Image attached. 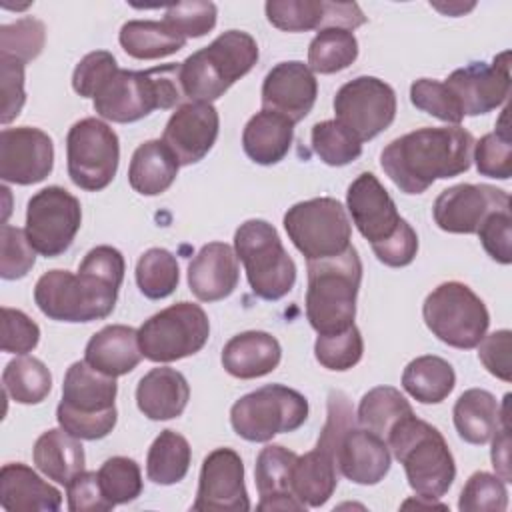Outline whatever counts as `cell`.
I'll use <instances>...</instances> for the list:
<instances>
[{
  "mask_svg": "<svg viewBox=\"0 0 512 512\" xmlns=\"http://www.w3.org/2000/svg\"><path fill=\"white\" fill-rule=\"evenodd\" d=\"M472 150L474 136L466 128L424 126L386 144L380 166L404 194H422L436 180L466 172Z\"/></svg>",
  "mask_w": 512,
  "mask_h": 512,
  "instance_id": "obj_1",
  "label": "cell"
},
{
  "mask_svg": "<svg viewBox=\"0 0 512 512\" xmlns=\"http://www.w3.org/2000/svg\"><path fill=\"white\" fill-rule=\"evenodd\" d=\"M386 444L404 466L408 484L418 498L438 500L450 490L456 478V464L436 426L410 414L388 432Z\"/></svg>",
  "mask_w": 512,
  "mask_h": 512,
  "instance_id": "obj_2",
  "label": "cell"
},
{
  "mask_svg": "<svg viewBox=\"0 0 512 512\" xmlns=\"http://www.w3.org/2000/svg\"><path fill=\"white\" fill-rule=\"evenodd\" d=\"M362 282L358 250L308 262L306 318L318 334H336L354 324L356 296Z\"/></svg>",
  "mask_w": 512,
  "mask_h": 512,
  "instance_id": "obj_3",
  "label": "cell"
},
{
  "mask_svg": "<svg viewBox=\"0 0 512 512\" xmlns=\"http://www.w3.org/2000/svg\"><path fill=\"white\" fill-rule=\"evenodd\" d=\"M258 62L256 40L242 30H226L178 66L182 94L192 102L218 100Z\"/></svg>",
  "mask_w": 512,
  "mask_h": 512,
  "instance_id": "obj_4",
  "label": "cell"
},
{
  "mask_svg": "<svg viewBox=\"0 0 512 512\" xmlns=\"http://www.w3.org/2000/svg\"><path fill=\"white\" fill-rule=\"evenodd\" d=\"M180 64H162L148 70L118 68L110 80L98 90L94 110L110 122H138L154 110H170L184 98L180 80Z\"/></svg>",
  "mask_w": 512,
  "mask_h": 512,
  "instance_id": "obj_5",
  "label": "cell"
},
{
  "mask_svg": "<svg viewBox=\"0 0 512 512\" xmlns=\"http://www.w3.org/2000/svg\"><path fill=\"white\" fill-rule=\"evenodd\" d=\"M116 378L94 370L86 360L74 362L62 382V400L56 408L60 428L80 440L108 436L118 420Z\"/></svg>",
  "mask_w": 512,
  "mask_h": 512,
  "instance_id": "obj_6",
  "label": "cell"
},
{
  "mask_svg": "<svg viewBox=\"0 0 512 512\" xmlns=\"http://www.w3.org/2000/svg\"><path fill=\"white\" fill-rule=\"evenodd\" d=\"M356 424L352 404L340 390L328 394V418L316 446L296 458L292 472V490L308 508L324 506L338 484V446L344 432Z\"/></svg>",
  "mask_w": 512,
  "mask_h": 512,
  "instance_id": "obj_7",
  "label": "cell"
},
{
  "mask_svg": "<svg viewBox=\"0 0 512 512\" xmlns=\"http://www.w3.org/2000/svg\"><path fill=\"white\" fill-rule=\"evenodd\" d=\"M118 290L90 272L48 270L34 286V302L50 320L92 322L112 314Z\"/></svg>",
  "mask_w": 512,
  "mask_h": 512,
  "instance_id": "obj_8",
  "label": "cell"
},
{
  "mask_svg": "<svg viewBox=\"0 0 512 512\" xmlns=\"http://www.w3.org/2000/svg\"><path fill=\"white\" fill-rule=\"evenodd\" d=\"M234 252L258 298L280 300L294 288L296 264L270 222L260 218L242 222L234 232Z\"/></svg>",
  "mask_w": 512,
  "mask_h": 512,
  "instance_id": "obj_9",
  "label": "cell"
},
{
  "mask_svg": "<svg viewBox=\"0 0 512 512\" xmlns=\"http://www.w3.org/2000/svg\"><path fill=\"white\" fill-rule=\"evenodd\" d=\"M422 318L440 342L460 350L476 348L490 326V314L482 298L456 280L438 284L426 296Z\"/></svg>",
  "mask_w": 512,
  "mask_h": 512,
  "instance_id": "obj_10",
  "label": "cell"
},
{
  "mask_svg": "<svg viewBox=\"0 0 512 512\" xmlns=\"http://www.w3.org/2000/svg\"><path fill=\"white\" fill-rule=\"evenodd\" d=\"M308 418V400L284 384H266L238 398L230 408L234 432L248 442H270L298 430Z\"/></svg>",
  "mask_w": 512,
  "mask_h": 512,
  "instance_id": "obj_11",
  "label": "cell"
},
{
  "mask_svg": "<svg viewBox=\"0 0 512 512\" xmlns=\"http://www.w3.org/2000/svg\"><path fill=\"white\" fill-rule=\"evenodd\" d=\"M284 230L308 262L338 256L352 246L348 214L336 198L328 196L290 206L284 214Z\"/></svg>",
  "mask_w": 512,
  "mask_h": 512,
  "instance_id": "obj_12",
  "label": "cell"
},
{
  "mask_svg": "<svg viewBox=\"0 0 512 512\" xmlns=\"http://www.w3.org/2000/svg\"><path fill=\"white\" fill-rule=\"evenodd\" d=\"M210 336V320L200 304L176 302L138 328L140 352L150 362H174L204 348Z\"/></svg>",
  "mask_w": 512,
  "mask_h": 512,
  "instance_id": "obj_13",
  "label": "cell"
},
{
  "mask_svg": "<svg viewBox=\"0 0 512 512\" xmlns=\"http://www.w3.org/2000/svg\"><path fill=\"white\" fill-rule=\"evenodd\" d=\"M66 160L68 176L78 188L100 192L118 172V134L98 118H82L68 130Z\"/></svg>",
  "mask_w": 512,
  "mask_h": 512,
  "instance_id": "obj_14",
  "label": "cell"
},
{
  "mask_svg": "<svg viewBox=\"0 0 512 512\" xmlns=\"http://www.w3.org/2000/svg\"><path fill=\"white\" fill-rule=\"evenodd\" d=\"M80 224V200L62 186L42 188L28 200L24 232L30 246L46 258L64 254L72 246Z\"/></svg>",
  "mask_w": 512,
  "mask_h": 512,
  "instance_id": "obj_15",
  "label": "cell"
},
{
  "mask_svg": "<svg viewBox=\"0 0 512 512\" xmlns=\"http://www.w3.org/2000/svg\"><path fill=\"white\" fill-rule=\"evenodd\" d=\"M336 120L360 142L376 138L396 118V92L376 76H358L334 96Z\"/></svg>",
  "mask_w": 512,
  "mask_h": 512,
  "instance_id": "obj_16",
  "label": "cell"
},
{
  "mask_svg": "<svg viewBox=\"0 0 512 512\" xmlns=\"http://www.w3.org/2000/svg\"><path fill=\"white\" fill-rule=\"evenodd\" d=\"M444 84L450 88L462 116H480L496 110L510 94V52L494 56L492 64L470 62L454 70Z\"/></svg>",
  "mask_w": 512,
  "mask_h": 512,
  "instance_id": "obj_17",
  "label": "cell"
},
{
  "mask_svg": "<svg viewBox=\"0 0 512 512\" xmlns=\"http://www.w3.org/2000/svg\"><path fill=\"white\" fill-rule=\"evenodd\" d=\"M196 512H244L250 500L244 484V462L232 448H216L204 460L198 492L192 504Z\"/></svg>",
  "mask_w": 512,
  "mask_h": 512,
  "instance_id": "obj_18",
  "label": "cell"
},
{
  "mask_svg": "<svg viewBox=\"0 0 512 512\" xmlns=\"http://www.w3.org/2000/svg\"><path fill=\"white\" fill-rule=\"evenodd\" d=\"M504 208H510L508 192L490 184H456L438 194L432 216L444 232L476 234L492 212Z\"/></svg>",
  "mask_w": 512,
  "mask_h": 512,
  "instance_id": "obj_19",
  "label": "cell"
},
{
  "mask_svg": "<svg viewBox=\"0 0 512 512\" xmlns=\"http://www.w3.org/2000/svg\"><path fill=\"white\" fill-rule=\"evenodd\" d=\"M346 208L372 248L388 242L406 224L392 196L372 172H362L352 180L346 192Z\"/></svg>",
  "mask_w": 512,
  "mask_h": 512,
  "instance_id": "obj_20",
  "label": "cell"
},
{
  "mask_svg": "<svg viewBox=\"0 0 512 512\" xmlns=\"http://www.w3.org/2000/svg\"><path fill=\"white\" fill-rule=\"evenodd\" d=\"M54 168L52 138L32 126L4 128L0 132V178L28 186L42 182Z\"/></svg>",
  "mask_w": 512,
  "mask_h": 512,
  "instance_id": "obj_21",
  "label": "cell"
},
{
  "mask_svg": "<svg viewBox=\"0 0 512 512\" xmlns=\"http://www.w3.org/2000/svg\"><path fill=\"white\" fill-rule=\"evenodd\" d=\"M220 130L218 110L210 102H184L166 122L162 142L174 152L180 166L200 162L214 146Z\"/></svg>",
  "mask_w": 512,
  "mask_h": 512,
  "instance_id": "obj_22",
  "label": "cell"
},
{
  "mask_svg": "<svg viewBox=\"0 0 512 512\" xmlns=\"http://www.w3.org/2000/svg\"><path fill=\"white\" fill-rule=\"evenodd\" d=\"M262 110L286 116L290 122L304 120L314 108L318 80L300 60L278 62L262 82Z\"/></svg>",
  "mask_w": 512,
  "mask_h": 512,
  "instance_id": "obj_23",
  "label": "cell"
},
{
  "mask_svg": "<svg viewBox=\"0 0 512 512\" xmlns=\"http://www.w3.org/2000/svg\"><path fill=\"white\" fill-rule=\"evenodd\" d=\"M240 278L238 256L226 242H208L188 264V286L200 302L228 298Z\"/></svg>",
  "mask_w": 512,
  "mask_h": 512,
  "instance_id": "obj_24",
  "label": "cell"
},
{
  "mask_svg": "<svg viewBox=\"0 0 512 512\" xmlns=\"http://www.w3.org/2000/svg\"><path fill=\"white\" fill-rule=\"evenodd\" d=\"M338 470L354 484H378L390 472V448L386 440L352 424L338 446Z\"/></svg>",
  "mask_w": 512,
  "mask_h": 512,
  "instance_id": "obj_25",
  "label": "cell"
},
{
  "mask_svg": "<svg viewBox=\"0 0 512 512\" xmlns=\"http://www.w3.org/2000/svg\"><path fill=\"white\" fill-rule=\"evenodd\" d=\"M296 458V452L280 444H268L260 450L254 466L256 490L260 494L258 510H306L292 490Z\"/></svg>",
  "mask_w": 512,
  "mask_h": 512,
  "instance_id": "obj_26",
  "label": "cell"
},
{
  "mask_svg": "<svg viewBox=\"0 0 512 512\" xmlns=\"http://www.w3.org/2000/svg\"><path fill=\"white\" fill-rule=\"evenodd\" d=\"M280 358V342L276 336L262 330H246L232 336L220 356L224 370L240 380H254L274 372Z\"/></svg>",
  "mask_w": 512,
  "mask_h": 512,
  "instance_id": "obj_27",
  "label": "cell"
},
{
  "mask_svg": "<svg viewBox=\"0 0 512 512\" xmlns=\"http://www.w3.org/2000/svg\"><path fill=\"white\" fill-rule=\"evenodd\" d=\"M0 504L10 512H56L62 504V494L30 466L10 462L0 470Z\"/></svg>",
  "mask_w": 512,
  "mask_h": 512,
  "instance_id": "obj_28",
  "label": "cell"
},
{
  "mask_svg": "<svg viewBox=\"0 0 512 512\" xmlns=\"http://www.w3.org/2000/svg\"><path fill=\"white\" fill-rule=\"evenodd\" d=\"M190 400V386L182 372L158 366L146 372L136 386L138 410L150 420L178 418Z\"/></svg>",
  "mask_w": 512,
  "mask_h": 512,
  "instance_id": "obj_29",
  "label": "cell"
},
{
  "mask_svg": "<svg viewBox=\"0 0 512 512\" xmlns=\"http://www.w3.org/2000/svg\"><path fill=\"white\" fill-rule=\"evenodd\" d=\"M84 360L94 370L112 378L132 372L142 360L138 330L124 324L104 326L88 340Z\"/></svg>",
  "mask_w": 512,
  "mask_h": 512,
  "instance_id": "obj_30",
  "label": "cell"
},
{
  "mask_svg": "<svg viewBox=\"0 0 512 512\" xmlns=\"http://www.w3.org/2000/svg\"><path fill=\"white\" fill-rule=\"evenodd\" d=\"M292 140L294 122L270 110L256 112L242 132V148L246 156L260 166H272L284 160Z\"/></svg>",
  "mask_w": 512,
  "mask_h": 512,
  "instance_id": "obj_31",
  "label": "cell"
},
{
  "mask_svg": "<svg viewBox=\"0 0 512 512\" xmlns=\"http://www.w3.org/2000/svg\"><path fill=\"white\" fill-rule=\"evenodd\" d=\"M178 168V158L162 140H146L132 154L128 184L142 196H158L174 184Z\"/></svg>",
  "mask_w": 512,
  "mask_h": 512,
  "instance_id": "obj_32",
  "label": "cell"
},
{
  "mask_svg": "<svg viewBox=\"0 0 512 512\" xmlns=\"http://www.w3.org/2000/svg\"><path fill=\"white\" fill-rule=\"evenodd\" d=\"M32 460L44 476L64 486L84 472L86 466L80 438L72 436L64 428H50L42 432L34 444Z\"/></svg>",
  "mask_w": 512,
  "mask_h": 512,
  "instance_id": "obj_33",
  "label": "cell"
},
{
  "mask_svg": "<svg viewBox=\"0 0 512 512\" xmlns=\"http://www.w3.org/2000/svg\"><path fill=\"white\" fill-rule=\"evenodd\" d=\"M452 418L458 436L464 442L476 446L490 442L502 422L496 396L482 388H470L462 392L454 404Z\"/></svg>",
  "mask_w": 512,
  "mask_h": 512,
  "instance_id": "obj_34",
  "label": "cell"
},
{
  "mask_svg": "<svg viewBox=\"0 0 512 512\" xmlns=\"http://www.w3.org/2000/svg\"><path fill=\"white\" fill-rule=\"evenodd\" d=\"M456 386V374L440 356H418L402 372V388L420 404H440Z\"/></svg>",
  "mask_w": 512,
  "mask_h": 512,
  "instance_id": "obj_35",
  "label": "cell"
},
{
  "mask_svg": "<svg viewBox=\"0 0 512 512\" xmlns=\"http://www.w3.org/2000/svg\"><path fill=\"white\" fill-rule=\"evenodd\" d=\"M124 52L136 60H156L176 54L186 38L174 32L164 20H128L118 34Z\"/></svg>",
  "mask_w": 512,
  "mask_h": 512,
  "instance_id": "obj_36",
  "label": "cell"
},
{
  "mask_svg": "<svg viewBox=\"0 0 512 512\" xmlns=\"http://www.w3.org/2000/svg\"><path fill=\"white\" fill-rule=\"evenodd\" d=\"M190 460L192 450L188 440L182 434L166 428L154 438L148 450L146 476L160 486L178 484L188 474Z\"/></svg>",
  "mask_w": 512,
  "mask_h": 512,
  "instance_id": "obj_37",
  "label": "cell"
},
{
  "mask_svg": "<svg viewBox=\"0 0 512 512\" xmlns=\"http://www.w3.org/2000/svg\"><path fill=\"white\" fill-rule=\"evenodd\" d=\"M2 386L18 404H40L52 390V374L42 360L20 354L6 364Z\"/></svg>",
  "mask_w": 512,
  "mask_h": 512,
  "instance_id": "obj_38",
  "label": "cell"
},
{
  "mask_svg": "<svg viewBox=\"0 0 512 512\" xmlns=\"http://www.w3.org/2000/svg\"><path fill=\"white\" fill-rule=\"evenodd\" d=\"M410 414H414L412 406L400 394V390L392 386H376L362 396L356 412V422L358 426L386 440L388 432Z\"/></svg>",
  "mask_w": 512,
  "mask_h": 512,
  "instance_id": "obj_39",
  "label": "cell"
},
{
  "mask_svg": "<svg viewBox=\"0 0 512 512\" xmlns=\"http://www.w3.org/2000/svg\"><path fill=\"white\" fill-rule=\"evenodd\" d=\"M358 58V40L346 28H322L308 46V68L318 74H334Z\"/></svg>",
  "mask_w": 512,
  "mask_h": 512,
  "instance_id": "obj_40",
  "label": "cell"
},
{
  "mask_svg": "<svg viewBox=\"0 0 512 512\" xmlns=\"http://www.w3.org/2000/svg\"><path fill=\"white\" fill-rule=\"evenodd\" d=\"M180 282L176 256L166 248H150L136 262V284L150 300L170 296Z\"/></svg>",
  "mask_w": 512,
  "mask_h": 512,
  "instance_id": "obj_41",
  "label": "cell"
},
{
  "mask_svg": "<svg viewBox=\"0 0 512 512\" xmlns=\"http://www.w3.org/2000/svg\"><path fill=\"white\" fill-rule=\"evenodd\" d=\"M472 160L476 162V170L482 176L508 180L512 174V140L508 130V110H502V116L496 124L494 132L484 134L478 142H474Z\"/></svg>",
  "mask_w": 512,
  "mask_h": 512,
  "instance_id": "obj_42",
  "label": "cell"
},
{
  "mask_svg": "<svg viewBox=\"0 0 512 512\" xmlns=\"http://www.w3.org/2000/svg\"><path fill=\"white\" fill-rule=\"evenodd\" d=\"M310 138L312 150L328 166H346L362 154V142L338 120L316 122Z\"/></svg>",
  "mask_w": 512,
  "mask_h": 512,
  "instance_id": "obj_43",
  "label": "cell"
},
{
  "mask_svg": "<svg viewBox=\"0 0 512 512\" xmlns=\"http://www.w3.org/2000/svg\"><path fill=\"white\" fill-rule=\"evenodd\" d=\"M264 10L268 22L284 32L322 30L326 18L324 0H270Z\"/></svg>",
  "mask_w": 512,
  "mask_h": 512,
  "instance_id": "obj_44",
  "label": "cell"
},
{
  "mask_svg": "<svg viewBox=\"0 0 512 512\" xmlns=\"http://www.w3.org/2000/svg\"><path fill=\"white\" fill-rule=\"evenodd\" d=\"M98 480L104 496L114 504H128L142 494V472L136 460L128 456L108 458L100 470Z\"/></svg>",
  "mask_w": 512,
  "mask_h": 512,
  "instance_id": "obj_45",
  "label": "cell"
},
{
  "mask_svg": "<svg viewBox=\"0 0 512 512\" xmlns=\"http://www.w3.org/2000/svg\"><path fill=\"white\" fill-rule=\"evenodd\" d=\"M362 352H364V342L356 324L336 334H318L314 342L316 360L324 368L336 370V372L354 368L360 362Z\"/></svg>",
  "mask_w": 512,
  "mask_h": 512,
  "instance_id": "obj_46",
  "label": "cell"
},
{
  "mask_svg": "<svg viewBox=\"0 0 512 512\" xmlns=\"http://www.w3.org/2000/svg\"><path fill=\"white\" fill-rule=\"evenodd\" d=\"M46 40V28L38 18L24 16L0 26V56L16 58L24 64L38 58Z\"/></svg>",
  "mask_w": 512,
  "mask_h": 512,
  "instance_id": "obj_47",
  "label": "cell"
},
{
  "mask_svg": "<svg viewBox=\"0 0 512 512\" xmlns=\"http://www.w3.org/2000/svg\"><path fill=\"white\" fill-rule=\"evenodd\" d=\"M458 508L462 512H502L508 508V490L506 482L500 476L490 472H474L458 500Z\"/></svg>",
  "mask_w": 512,
  "mask_h": 512,
  "instance_id": "obj_48",
  "label": "cell"
},
{
  "mask_svg": "<svg viewBox=\"0 0 512 512\" xmlns=\"http://www.w3.org/2000/svg\"><path fill=\"white\" fill-rule=\"evenodd\" d=\"M410 102L418 110L442 122H448L452 126H460L464 118L458 106V100L454 98L450 88L440 80H430V78L414 80L410 86Z\"/></svg>",
  "mask_w": 512,
  "mask_h": 512,
  "instance_id": "obj_49",
  "label": "cell"
},
{
  "mask_svg": "<svg viewBox=\"0 0 512 512\" xmlns=\"http://www.w3.org/2000/svg\"><path fill=\"white\" fill-rule=\"evenodd\" d=\"M216 4L204 0L178 2L166 8L164 22L182 38H200L216 26Z\"/></svg>",
  "mask_w": 512,
  "mask_h": 512,
  "instance_id": "obj_50",
  "label": "cell"
},
{
  "mask_svg": "<svg viewBox=\"0 0 512 512\" xmlns=\"http://www.w3.org/2000/svg\"><path fill=\"white\" fill-rule=\"evenodd\" d=\"M0 276L4 280H18L24 278L36 260V250L30 246L26 232L4 224L0 230Z\"/></svg>",
  "mask_w": 512,
  "mask_h": 512,
  "instance_id": "obj_51",
  "label": "cell"
},
{
  "mask_svg": "<svg viewBox=\"0 0 512 512\" xmlns=\"http://www.w3.org/2000/svg\"><path fill=\"white\" fill-rule=\"evenodd\" d=\"M116 70L118 62L108 50H94L76 64L72 74V88L82 98H94Z\"/></svg>",
  "mask_w": 512,
  "mask_h": 512,
  "instance_id": "obj_52",
  "label": "cell"
},
{
  "mask_svg": "<svg viewBox=\"0 0 512 512\" xmlns=\"http://www.w3.org/2000/svg\"><path fill=\"white\" fill-rule=\"evenodd\" d=\"M38 324L16 308H2V350L10 354H26L38 346Z\"/></svg>",
  "mask_w": 512,
  "mask_h": 512,
  "instance_id": "obj_53",
  "label": "cell"
},
{
  "mask_svg": "<svg viewBox=\"0 0 512 512\" xmlns=\"http://www.w3.org/2000/svg\"><path fill=\"white\" fill-rule=\"evenodd\" d=\"M478 238L486 250V254L498 264L512 262V218L510 208L492 212L482 226L478 228Z\"/></svg>",
  "mask_w": 512,
  "mask_h": 512,
  "instance_id": "obj_54",
  "label": "cell"
},
{
  "mask_svg": "<svg viewBox=\"0 0 512 512\" xmlns=\"http://www.w3.org/2000/svg\"><path fill=\"white\" fill-rule=\"evenodd\" d=\"M24 62L0 56V90H2V124L12 122L26 102L24 92Z\"/></svg>",
  "mask_w": 512,
  "mask_h": 512,
  "instance_id": "obj_55",
  "label": "cell"
},
{
  "mask_svg": "<svg viewBox=\"0 0 512 512\" xmlns=\"http://www.w3.org/2000/svg\"><path fill=\"white\" fill-rule=\"evenodd\" d=\"M68 510L72 512H108L114 504L104 496L98 472H80L66 484Z\"/></svg>",
  "mask_w": 512,
  "mask_h": 512,
  "instance_id": "obj_56",
  "label": "cell"
},
{
  "mask_svg": "<svg viewBox=\"0 0 512 512\" xmlns=\"http://www.w3.org/2000/svg\"><path fill=\"white\" fill-rule=\"evenodd\" d=\"M510 344H512V332L510 330H496L492 334H486L478 344V358L484 364V368L504 380L510 382Z\"/></svg>",
  "mask_w": 512,
  "mask_h": 512,
  "instance_id": "obj_57",
  "label": "cell"
},
{
  "mask_svg": "<svg viewBox=\"0 0 512 512\" xmlns=\"http://www.w3.org/2000/svg\"><path fill=\"white\" fill-rule=\"evenodd\" d=\"M78 270L90 272V274L110 282L112 286L120 288L122 280H124L126 262H124V256L120 250L102 244V246L88 250V254L82 258Z\"/></svg>",
  "mask_w": 512,
  "mask_h": 512,
  "instance_id": "obj_58",
  "label": "cell"
},
{
  "mask_svg": "<svg viewBox=\"0 0 512 512\" xmlns=\"http://www.w3.org/2000/svg\"><path fill=\"white\" fill-rule=\"evenodd\" d=\"M376 258L390 266V268H402L412 264L418 252V236L416 230L406 222L396 236H392L388 242L372 248Z\"/></svg>",
  "mask_w": 512,
  "mask_h": 512,
  "instance_id": "obj_59",
  "label": "cell"
}]
</instances>
